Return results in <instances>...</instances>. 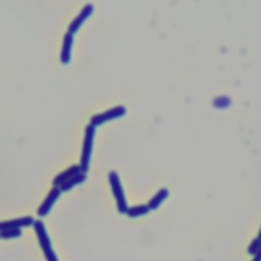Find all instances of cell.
<instances>
[{
  "label": "cell",
  "mask_w": 261,
  "mask_h": 261,
  "mask_svg": "<svg viewBox=\"0 0 261 261\" xmlns=\"http://www.w3.org/2000/svg\"><path fill=\"white\" fill-rule=\"evenodd\" d=\"M34 229L37 234L39 245H40V247L44 253V256L46 258V261H59L53 248H52L49 234L46 230V227H45L43 221L36 220L35 224H34Z\"/></svg>",
  "instance_id": "7a4b0ae2"
},
{
  "label": "cell",
  "mask_w": 261,
  "mask_h": 261,
  "mask_svg": "<svg viewBox=\"0 0 261 261\" xmlns=\"http://www.w3.org/2000/svg\"><path fill=\"white\" fill-rule=\"evenodd\" d=\"M86 177H87L86 172H83V171H82V172L75 174L74 176H72L71 178H69L68 180H66L65 182H63V184L59 187V189L61 190V192H68V191H70L72 188H74L75 186H77V185L84 182V181L86 180Z\"/></svg>",
  "instance_id": "8fae6325"
},
{
  "label": "cell",
  "mask_w": 261,
  "mask_h": 261,
  "mask_svg": "<svg viewBox=\"0 0 261 261\" xmlns=\"http://www.w3.org/2000/svg\"><path fill=\"white\" fill-rule=\"evenodd\" d=\"M259 244H261V226H260V229H259V232H258V234L254 238Z\"/></svg>",
  "instance_id": "9a60e30c"
},
{
  "label": "cell",
  "mask_w": 261,
  "mask_h": 261,
  "mask_svg": "<svg viewBox=\"0 0 261 261\" xmlns=\"http://www.w3.org/2000/svg\"><path fill=\"white\" fill-rule=\"evenodd\" d=\"M80 172H82L81 166L77 164H73V165L69 166L68 168H66L65 170L58 173L57 175H55L52 180V184L54 187L59 188L63 182H65L66 180H68L69 178H71L72 176H74L75 174H77Z\"/></svg>",
  "instance_id": "ba28073f"
},
{
  "label": "cell",
  "mask_w": 261,
  "mask_h": 261,
  "mask_svg": "<svg viewBox=\"0 0 261 261\" xmlns=\"http://www.w3.org/2000/svg\"><path fill=\"white\" fill-rule=\"evenodd\" d=\"M126 113V108L123 105H116L114 107H111L101 113H97L94 114L91 119H90V123L93 124L94 126L97 125H101L111 119L114 118H118L123 116Z\"/></svg>",
  "instance_id": "277c9868"
},
{
  "label": "cell",
  "mask_w": 261,
  "mask_h": 261,
  "mask_svg": "<svg viewBox=\"0 0 261 261\" xmlns=\"http://www.w3.org/2000/svg\"><path fill=\"white\" fill-rule=\"evenodd\" d=\"M95 134H96V126L89 123L85 128V136H84L80 164H79L83 172H87L90 166V159H91Z\"/></svg>",
  "instance_id": "6da1fadb"
},
{
  "label": "cell",
  "mask_w": 261,
  "mask_h": 261,
  "mask_svg": "<svg viewBox=\"0 0 261 261\" xmlns=\"http://www.w3.org/2000/svg\"><path fill=\"white\" fill-rule=\"evenodd\" d=\"M150 210L151 209L148 206V204H140V205H135V206L128 207L125 214L130 218H136V217H140V216L148 214L150 212Z\"/></svg>",
  "instance_id": "7c38bea8"
},
{
  "label": "cell",
  "mask_w": 261,
  "mask_h": 261,
  "mask_svg": "<svg viewBox=\"0 0 261 261\" xmlns=\"http://www.w3.org/2000/svg\"><path fill=\"white\" fill-rule=\"evenodd\" d=\"M35 219L30 216H22V217H17V218H12L8 220H4L0 222V229H6V228H21V227H27V226H34L35 224Z\"/></svg>",
  "instance_id": "52a82bcc"
},
{
  "label": "cell",
  "mask_w": 261,
  "mask_h": 261,
  "mask_svg": "<svg viewBox=\"0 0 261 261\" xmlns=\"http://www.w3.org/2000/svg\"><path fill=\"white\" fill-rule=\"evenodd\" d=\"M108 179L110 184V188L113 194V197L116 202V208L119 213H126L128 209V205L124 196V192L122 189V185L120 182V178L116 171L111 170L108 173Z\"/></svg>",
  "instance_id": "3957f363"
},
{
  "label": "cell",
  "mask_w": 261,
  "mask_h": 261,
  "mask_svg": "<svg viewBox=\"0 0 261 261\" xmlns=\"http://www.w3.org/2000/svg\"><path fill=\"white\" fill-rule=\"evenodd\" d=\"M93 11H94V5L92 3H86L82 7V9L77 13V15L68 24L67 32L74 34L81 28V25L84 23V21L93 13Z\"/></svg>",
  "instance_id": "8992f818"
},
{
  "label": "cell",
  "mask_w": 261,
  "mask_h": 261,
  "mask_svg": "<svg viewBox=\"0 0 261 261\" xmlns=\"http://www.w3.org/2000/svg\"><path fill=\"white\" fill-rule=\"evenodd\" d=\"M22 233L20 228H6V229H0V238L3 240L8 239H15L20 237Z\"/></svg>",
  "instance_id": "4fadbf2b"
},
{
  "label": "cell",
  "mask_w": 261,
  "mask_h": 261,
  "mask_svg": "<svg viewBox=\"0 0 261 261\" xmlns=\"http://www.w3.org/2000/svg\"><path fill=\"white\" fill-rule=\"evenodd\" d=\"M168 196H169L168 189L167 188H161L160 190H158L152 196V198L149 200V202L147 204H148V206L150 207L151 210H156L162 204V202L167 199Z\"/></svg>",
  "instance_id": "30bf717a"
},
{
  "label": "cell",
  "mask_w": 261,
  "mask_h": 261,
  "mask_svg": "<svg viewBox=\"0 0 261 261\" xmlns=\"http://www.w3.org/2000/svg\"><path fill=\"white\" fill-rule=\"evenodd\" d=\"M73 44V34L66 32L63 36L62 47L60 51V61L63 64H67L71 57V47Z\"/></svg>",
  "instance_id": "9c48e42d"
},
{
  "label": "cell",
  "mask_w": 261,
  "mask_h": 261,
  "mask_svg": "<svg viewBox=\"0 0 261 261\" xmlns=\"http://www.w3.org/2000/svg\"><path fill=\"white\" fill-rule=\"evenodd\" d=\"M61 194V190L58 187H53L50 192L47 194L46 198L43 200V202L40 204V206L37 209V214L40 217H45L50 212L51 208L55 204V202L58 200L59 196Z\"/></svg>",
  "instance_id": "5b68a950"
},
{
  "label": "cell",
  "mask_w": 261,
  "mask_h": 261,
  "mask_svg": "<svg viewBox=\"0 0 261 261\" xmlns=\"http://www.w3.org/2000/svg\"><path fill=\"white\" fill-rule=\"evenodd\" d=\"M251 261H261V248L259 249V251L253 256Z\"/></svg>",
  "instance_id": "5bb4252c"
}]
</instances>
